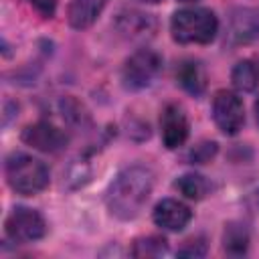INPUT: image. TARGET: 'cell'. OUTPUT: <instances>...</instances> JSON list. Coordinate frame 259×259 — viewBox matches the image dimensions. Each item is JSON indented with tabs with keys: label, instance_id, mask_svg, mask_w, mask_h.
Here are the masks:
<instances>
[{
	"label": "cell",
	"instance_id": "24",
	"mask_svg": "<svg viewBox=\"0 0 259 259\" xmlns=\"http://www.w3.org/2000/svg\"><path fill=\"white\" fill-rule=\"evenodd\" d=\"M182 2H194V0H182Z\"/></svg>",
	"mask_w": 259,
	"mask_h": 259
},
{
	"label": "cell",
	"instance_id": "10",
	"mask_svg": "<svg viewBox=\"0 0 259 259\" xmlns=\"http://www.w3.org/2000/svg\"><path fill=\"white\" fill-rule=\"evenodd\" d=\"M190 208L176 198H164L154 208V223L166 231H182L190 223Z\"/></svg>",
	"mask_w": 259,
	"mask_h": 259
},
{
	"label": "cell",
	"instance_id": "9",
	"mask_svg": "<svg viewBox=\"0 0 259 259\" xmlns=\"http://www.w3.org/2000/svg\"><path fill=\"white\" fill-rule=\"evenodd\" d=\"M227 38L231 45H247L259 38V16L249 8L233 10L229 18Z\"/></svg>",
	"mask_w": 259,
	"mask_h": 259
},
{
	"label": "cell",
	"instance_id": "16",
	"mask_svg": "<svg viewBox=\"0 0 259 259\" xmlns=\"http://www.w3.org/2000/svg\"><path fill=\"white\" fill-rule=\"evenodd\" d=\"M174 188H176L180 194H184L186 198H190V200H202V198L210 192L208 180H206L204 176H200V174H194V172L182 174V176L174 182Z\"/></svg>",
	"mask_w": 259,
	"mask_h": 259
},
{
	"label": "cell",
	"instance_id": "7",
	"mask_svg": "<svg viewBox=\"0 0 259 259\" xmlns=\"http://www.w3.org/2000/svg\"><path fill=\"white\" fill-rule=\"evenodd\" d=\"M22 142L32 146L34 150L55 154L69 144V136L65 134V130L51 121H36L22 130Z\"/></svg>",
	"mask_w": 259,
	"mask_h": 259
},
{
	"label": "cell",
	"instance_id": "13",
	"mask_svg": "<svg viewBox=\"0 0 259 259\" xmlns=\"http://www.w3.org/2000/svg\"><path fill=\"white\" fill-rule=\"evenodd\" d=\"M231 81L239 91H255L259 87V59H243L233 67Z\"/></svg>",
	"mask_w": 259,
	"mask_h": 259
},
{
	"label": "cell",
	"instance_id": "18",
	"mask_svg": "<svg viewBox=\"0 0 259 259\" xmlns=\"http://www.w3.org/2000/svg\"><path fill=\"white\" fill-rule=\"evenodd\" d=\"M217 154V144L214 142H200L198 146H194L188 154V160L192 164H204L208 162L212 156Z\"/></svg>",
	"mask_w": 259,
	"mask_h": 259
},
{
	"label": "cell",
	"instance_id": "20",
	"mask_svg": "<svg viewBox=\"0 0 259 259\" xmlns=\"http://www.w3.org/2000/svg\"><path fill=\"white\" fill-rule=\"evenodd\" d=\"M57 2L59 0H28V4L45 18H53L57 12Z\"/></svg>",
	"mask_w": 259,
	"mask_h": 259
},
{
	"label": "cell",
	"instance_id": "4",
	"mask_svg": "<svg viewBox=\"0 0 259 259\" xmlns=\"http://www.w3.org/2000/svg\"><path fill=\"white\" fill-rule=\"evenodd\" d=\"M162 71V57L152 49H140L136 51L123 65L121 79L127 89H144L152 85V81Z\"/></svg>",
	"mask_w": 259,
	"mask_h": 259
},
{
	"label": "cell",
	"instance_id": "11",
	"mask_svg": "<svg viewBox=\"0 0 259 259\" xmlns=\"http://www.w3.org/2000/svg\"><path fill=\"white\" fill-rule=\"evenodd\" d=\"M107 0H71L69 4V24L73 28H87L91 26L97 16L101 14V10L105 8Z\"/></svg>",
	"mask_w": 259,
	"mask_h": 259
},
{
	"label": "cell",
	"instance_id": "23",
	"mask_svg": "<svg viewBox=\"0 0 259 259\" xmlns=\"http://www.w3.org/2000/svg\"><path fill=\"white\" fill-rule=\"evenodd\" d=\"M144 2H148V4H158V2H164V0H144Z\"/></svg>",
	"mask_w": 259,
	"mask_h": 259
},
{
	"label": "cell",
	"instance_id": "17",
	"mask_svg": "<svg viewBox=\"0 0 259 259\" xmlns=\"http://www.w3.org/2000/svg\"><path fill=\"white\" fill-rule=\"evenodd\" d=\"M168 253V243L162 237L150 235V237H142L134 241L132 247V255L134 257H162Z\"/></svg>",
	"mask_w": 259,
	"mask_h": 259
},
{
	"label": "cell",
	"instance_id": "21",
	"mask_svg": "<svg viewBox=\"0 0 259 259\" xmlns=\"http://www.w3.org/2000/svg\"><path fill=\"white\" fill-rule=\"evenodd\" d=\"M255 119H257V125H259V99L255 101Z\"/></svg>",
	"mask_w": 259,
	"mask_h": 259
},
{
	"label": "cell",
	"instance_id": "12",
	"mask_svg": "<svg viewBox=\"0 0 259 259\" xmlns=\"http://www.w3.org/2000/svg\"><path fill=\"white\" fill-rule=\"evenodd\" d=\"M176 81L178 85L188 91L190 95H200L206 89V71L198 61H182L176 69Z\"/></svg>",
	"mask_w": 259,
	"mask_h": 259
},
{
	"label": "cell",
	"instance_id": "14",
	"mask_svg": "<svg viewBox=\"0 0 259 259\" xmlns=\"http://www.w3.org/2000/svg\"><path fill=\"white\" fill-rule=\"evenodd\" d=\"M117 26L130 38H138V36H146V34H150L154 30V20L150 18V14L127 12V14H119Z\"/></svg>",
	"mask_w": 259,
	"mask_h": 259
},
{
	"label": "cell",
	"instance_id": "8",
	"mask_svg": "<svg viewBox=\"0 0 259 259\" xmlns=\"http://www.w3.org/2000/svg\"><path fill=\"white\" fill-rule=\"evenodd\" d=\"M188 117L186 111L178 103H168L160 115V134L162 142L168 150L180 148L188 138Z\"/></svg>",
	"mask_w": 259,
	"mask_h": 259
},
{
	"label": "cell",
	"instance_id": "6",
	"mask_svg": "<svg viewBox=\"0 0 259 259\" xmlns=\"http://www.w3.org/2000/svg\"><path fill=\"white\" fill-rule=\"evenodd\" d=\"M212 119L223 134L227 136L239 134V130L245 123V107H243V101L237 97V93L227 91V89H221L214 93Z\"/></svg>",
	"mask_w": 259,
	"mask_h": 259
},
{
	"label": "cell",
	"instance_id": "2",
	"mask_svg": "<svg viewBox=\"0 0 259 259\" xmlns=\"http://www.w3.org/2000/svg\"><path fill=\"white\" fill-rule=\"evenodd\" d=\"M170 30L180 45H206L217 36L219 20L208 8H184L172 14Z\"/></svg>",
	"mask_w": 259,
	"mask_h": 259
},
{
	"label": "cell",
	"instance_id": "5",
	"mask_svg": "<svg viewBox=\"0 0 259 259\" xmlns=\"http://www.w3.org/2000/svg\"><path fill=\"white\" fill-rule=\"evenodd\" d=\"M6 235L14 243H34L45 237L47 223L40 212L26 206H16L6 219Z\"/></svg>",
	"mask_w": 259,
	"mask_h": 259
},
{
	"label": "cell",
	"instance_id": "3",
	"mask_svg": "<svg viewBox=\"0 0 259 259\" xmlns=\"http://www.w3.org/2000/svg\"><path fill=\"white\" fill-rule=\"evenodd\" d=\"M6 180L16 194L32 196L47 188L49 168L30 154L14 152L6 160Z\"/></svg>",
	"mask_w": 259,
	"mask_h": 259
},
{
	"label": "cell",
	"instance_id": "1",
	"mask_svg": "<svg viewBox=\"0 0 259 259\" xmlns=\"http://www.w3.org/2000/svg\"><path fill=\"white\" fill-rule=\"evenodd\" d=\"M154 188V174L146 166H130L121 170L107 188L105 202L113 217L130 221L140 214Z\"/></svg>",
	"mask_w": 259,
	"mask_h": 259
},
{
	"label": "cell",
	"instance_id": "22",
	"mask_svg": "<svg viewBox=\"0 0 259 259\" xmlns=\"http://www.w3.org/2000/svg\"><path fill=\"white\" fill-rule=\"evenodd\" d=\"M255 204H257V208H259V190L255 192Z\"/></svg>",
	"mask_w": 259,
	"mask_h": 259
},
{
	"label": "cell",
	"instance_id": "15",
	"mask_svg": "<svg viewBox=\"0 0 259 259\" xmlns=\"http://www.w3.org/2000/svg\"><path fill=\"white\" fill-rule=\"evenodd\" d=\"M223 247L229 255H243L249 249V231L241 223H229L223 233Z\"/></svg>",
	"mask_w": 259,
	"mask_h": 259
},
{
	"label": "cell",
	"instance_id": "19",
	"mask_svg": "<svg viewBox=\"0 0 259 259\" xmlns=\"http://www.w3.org/2000/svg\"><path fill=\"white\" fill-rule=\"evenodd\" d=\"M206 253V243L202 237H196V239H188L180 249H178V255L180 257H202Z\"/></svg>",
	"mask_w": 259,
	"mask_h": 259
}]
</instances>
